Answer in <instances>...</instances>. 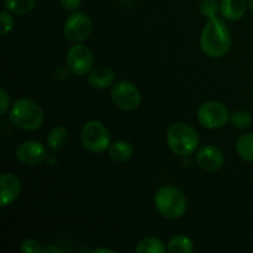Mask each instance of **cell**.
<instances>
[{"mask_svg": "<svg viewBox=\"0 0 253 253\" xmlns=\"http://www.w3.org/2000/svg\"><path fill=\"white\" fill-rule=\"evenodd\" d=\"M12 12H10L9 10L5 9L4 11H1L0 14V24H1V35L2 36H6L9 35L10 32L12 31L14 29V25H15V20L12 17Z\"/></svg>", "mask_w": 253, "mask_h": 253, "instance_id": "obj_23", "label": "cell"}, {"mask_svg": "<svg viewBox=\"0 0 253 253\" xmlns=\"http://www.w3.org/2000/svg\"><path fill=\"white\" fill-rule=\"evenodd\" d=\"M21 193V180L12 173H2L0 177V197L1 207L12 204Z\"/></svg>", "mask_w": 253, "mask_h": 253, "instance_id": "obj_12", "label": "cell"}, {"mask_svg": "<svg viewBox=\"0 0 253 253\" xmlns=\"http://www.w3.org/2000/svg\"><path fill=\"white\" fill-rule=\"evenodd\" d=\"M198 121L200 125L209 130H217L224 127L230 120V113L226 106L216 100L205 101L198 109Z\"/></svg>", "mask_w": 253, "mask_h": 253, "instance_id": "obj_6", "label": "cell"}, {"mask_svg": "<svg viewBox=\"0 0 253 253\" xmlns=\"http://www.w3.org/2000/svg\"><path fill=\"white\" fill-rule=\"evenodd\" d=\"M236 151L242 160L253 163V132L242 135L237 140Z\"/></svg>", "mask_w": 253, "mask_h": 253, "instance_id": "obj_18", "label": "cell"}, {"mask_svg": "<svg viewBox=\"0 0 253 253\" xmlns=\"http://www.w3.org/2000/svg\"><path fill=\"white\" fill-rule=\"evenodd\" d=\"M155 208L163 217L168 220L180 219L188 208L184 193L173 185H163L156 192L153 198Z\"/></svg>", "mask_w": 253, "mask_h": 253, "instance_id": "obj_3", "label": "cell"}, {"mask_svg": "<svg viewBox=\"0 0 253 253\" xmlns=\"http://www.w3.org/2000/svg\"><path fill=\"white\" fill-rule=\"evenodd\" d=\"M66 66L69 72L76 77L86 76L91 72L94 66V54L89 46L82 43H74L67 52Z\"/></svg>", "mask_w": 253, "mask_h": 253, "instance_id": "obj_7", "label": "cell"}, {"mask_svg": "<svg viewBox=\"0 0 253 253\" xmlns=\"http://www.w3.org/2000/svg\"><path fill=\"white\" fill-rule=\"evenodd\" d=\"M93 30L90 16L84 11H73L64 22V36L72 43H82L89 39Z\"/></svg>", "mask_w": 253, "mask_h": 253, "instance_id": "obj_8", "label": "cell"}, {"mask_svg": "<svg viewBox=\"0 0 253 253\" xmlns=\"http://www.w3.org/2000/svg\"><path fill=\"white\" fill-rule=\"evenodd\" d=\"M41 252L42 253H47V252L58 253L59 249H57V247H54V246H44V247H42V249H41Z\"/></svg>", "mask_w": 253, "mask_h": 253, "instance_id": "obj_28", "label": "cell"}, {"mask_svg": "<svg viewBox=\"0 0 253 253\" xmlns=\"http://www.w3.org/2000/svg\"><path fill=\"white\" fill-rule=\"evenodd\" d=\"M249 7H250V10H251L252 14H253V0H249Z\"/></svg>", "mask_w": 253, "mask_h": 253, "instance_id": "obj_31", "label": "cell"}, {"mask_svg": "<svg viewBox=\"0 0 253 253\" xmlns=\"http://www.w3.org/2000/svg\"><path fill=\"white\" fill-rule=\"evenodd\" d=\"M199 9L203 16L207 19H212V17H216L220 12V4L217 0H202Z\"/></svg>", "mask_w": 253, "mask_h": 253, "instance_id": "obj_22", "label": "cell"}, {"mask_svg": "<svg viewBox=\"0 0 253 253\" xmlns=\"http://www.w3.org/2000/svg\"><path fill=\"white\" fill-rule=\"evenodd\" d=\"M167 251L170 253H192L194 251V242L185 235H175L168 242Z\"/></svg>", "mask_w": 253, "mask_h": 253, "instance_id": "obj_17", "label": "cell"}, {"mask_svg": "<svg viewBox=\"0 0 253 253\" xmlns=\"http://www.w3.org/2000/svg\"><path fill=\"white\" fill-rule=\"evenodd\" d=\"M69 140V133L68 130L63 126H56V127L52 128L49 131V133L47 135V146H48L49 150L54 151V152H58L62 151L67 146Z\"/></svg>", "mask_w": 253, "mask_h": 253, "instance_id": "obj_16", "label": "cell"}, {"mask_svg": "<svg viewBox=\"0 0 253 253\" xmlns=\"http://www.w3.org/2000/svg\"><path fill=\"white\" fill-rule=\"evenodd\" d=\"M9 119L16 127L25 131L39 130L44 121L41 106L30 98H20L9 110Z\"/></svg>", "mask_w": 253, "mask_h": 253, "instance_id": "obj_2", "label": "cell"}, {"mask_svg": "<svg viewBox=\"0 0 253 253\" xmlns=\"http://www.w3.org/2000/svg\"><path fill=\"white\" fill-rule=\"evenodd\" d=\"M252 95H253V89H252Z\"/></svg>", "mask_w": 253, "mask_h": 253, "instance_id": "obj_32", "label": "cell"}, {"mask_svg": "<svg viewBox=\"0 0 253 253\" xmlns=\"http://www.w3.org/2000/svg\"><path fill=\"white\" fill-rule=\"evenodd\" d=\"M167 143L173 153L187 157L198 151L199 135L188 124L174 123L167 131Z\"/></svg>", "mask_w": 253, "mask_h": 253, "instance_id": "obj_4", "label": "cell"}, {"mask_svg": "<svg viewBox=\"0 0 253 253\" xmlns=\"http://www.w3.org/2000/svg\"><path fill=\"white\" fill-rule=\"evenodd\" d=\"M198 166L208 172H216L225 165V156L219 147L214 145H205L198 148L195 155Z\"/></svg>", "mask_w": 253, "mask_h": 253, "instance_id": "obj_11", "label": "cell"}, {"mask_svg": "<svg viewBox=\"0 0 253 253\" xmlns=\"http://www.w3.org/2000/svg\"><path fill=\"white\" fill-rule=\"evenodd\" d=\"M35 0H5V9L16 15L30 14L35 9Z\"/></svg>", "mask_w": 253, "mask_h": 253, "instance_id": "obj_20", "label": "cell"}, {"mask_svg": "<svg viewBox=\"0 0 253 253\" xmlns=\"http://www.w3.org/2000/svg\"><path fill=\"white\" fill-rule=\"evenodd\" d=\"M230 121L232 126L239 130H245L252 125L253 118L251 114L246 110H236L230 115Z\"/></svg>", "mask_w": 253, "mask_h": 253, "instance_id": "obj_21", "label": "cell"}, {"mask_svg": "<svg viewBox=\"0 0 253 253\" xmlns=\"http://www.w3.org/2000/svg\"><path fill=\"white\" fill-rule=\"evenodd\" d=\"M133 156V147L128 141L119 140L115 141L109 147V157L119 163L127 162Z\"/></svg>", "mask_w": 253, "mask_h": 253, "instance_id": "obj_15", "label": "cell"}, {"mask_svg": "<svg viewBox=\"0 0 253 253\" xmlns=\"http://www.w3.org/2000/svg\"><path fill=\"white\" fill-rule=\"evenodd\" d=\"M41 245L35 239H26L22 241L20 251L22 253H40L41 252Z\"/></svg>", "mask_w": 253, "mask_h": 253, "instance_id": "obj_24", "label": "cell"}, {"mask_svg": "<svg viewBox=\"0 0 253 253\" xmlns=\"http://www.w3.org/2000/svg\"><path fill=\"white\" fill-rule=\"evenodd\" d=\"M44 162L46 163H48V165H51V166H53V165H56V162H57V157L54 155H47V157H46V160H44Z\"/></svg>", "mask_w": 253, "mask_h": 253, "instance_id": "obj_29", "label": "cell"}, {"mask_svg": "<svg viewBox=\"0 0 253 253\" xmlns=\"http://www.w3.org/2000/svg\"><path fill=\"white\" fill-rule=\"evenodd\" d=\"M111 99L119 109L131 111L141 105L142 95L135 84L128 81H121L111 89Z\"/></svg>", "mask_w": 253, "mask_h": 253, "instance_id": "obj_9", "label": "cell"}, {"mask_svg": "<svg viewBox=\"0 0 253 253\" xmlns=\"http://www.w3.org/2000/svg\"><path fill=\"white\" fill-rule=\"evenodd\" d=\"M68 72L69 69L67 66L66 68H64V67H58L53 73L54 79H56V81H63V79H66L67 77H68Z\"/></svg>", "mask_w": 253, "mask_h": 253, "instance_id": "obj_27", "label": "cell"}, {"mask_svg": "<svg viewBox=\"0 0 253 253\" xmlns=\"http://www.w3.org/2000/svg\"><path fill=\"white\" fill-rule=\"evenodd\" d=\"M47 155L48 152L43 143L36 140L25 141L16 148V152H15L17 161L21 162L22 165L30 166V167L44 162Z\"/></svg>", "mask_w": 253, "mask_h": 253, "instance_id": "obj_10", "label": "cell"}, {"mask_svg": "<svg viewBox=\"0 0 253 253\" xmlns=\"http://www.w3.org/2000/svg\"><path fill=\"white\" fill-rule=\"evenodd\" d=\"M135 251L137 253H165L167 247L157 237H146L138 242Z\"/></svg>", "mask_w": 253, "mask_h": 253, "instance_id": "obj_19", "label": "cell"}, {"mask_svg": "<svg viewBox=\"0 0 253 253\" xmlns=\"http://www.w3.org/2000/svg\"><path fill=\"white\" fill-rule=\"evenodd\" d=\"M82 143L93 153H100L109 150L111 145L110 133L101 121L90 120L84 124L82 128Z\"/></svg>", "mask_w": 253, "mask_h": 253, "instance_id": "obj_5", "label": "cell"}, {"mask_svg": "<svg viewBox=\"0 0 253 253\" xmlns=\"http://www.w3.org/2000/svg\"><path fill=\"white\" fill-rule=\"evenodd\" d=\"M94 253H114L115 251H114V250H111V249H96V250H94L93 251Z\"/></svg>", "mask_w": 253, "mask_h": 253, "instance_id": "obj_30", "label": "cell"}, {"mask_svg": "<svg viewBox=\"0 0 253 253\" xmlns=\"http://www.w3.org/2000/svg\"><path fill=\"white\" fill-rule=\"evenodd\" d=\"M231 42V32L224 20L217 16L208 19L200 35V47L207 56L221 58L230 51Z\"/></svg>", "mask_w": 253, "mask_h": 253, "instance_id": "obj_1", "label": "cell"}, {"mask_svg": "<svg viewBox=\"0 0 253 253\" xmlns=\"http://www.w3.org/2000/svg\"><path fill=\"white\" fill-rule=\"evenodd\" d=\"M115 82V73L108 67H96L88 76V83L94 89H106Z\"/></svg>", "mask_w": 253, "mask_h": 253, "instance_id": "obj_14", "label": "cell"}, {"mask_svg": "<svg viewBox=\"0 0 253 253\" xmlns=\"http://www.w3.org/2000/svg\"><path fill=\"white\" fill-rule=\"evenodd\" d=\"M61 5L67 11H77L82 4V0H59Z\"/></svg>", "mask_w": 253, "mask_h": 253, "instance_id": "obj_26", "label": "cell"}, {"mask_svg": "<svg viewBox=\"0 0 253 253\" xmlns=\"http://www.w3.org/2000/svg\"><path fill=\"white\" fill-rule=\"evenodd\" d=\"M10 95L4 86L0 88V114L5 115L10 110Z\"/></svg>", "mask_w": 253, "mask_h": 253, "instance_id": "obj_25", "label": "cell"}, {"mask_svg": "<svg viewBox=\"0 0 253 253\" xmlns=\"http://www.w3.org/2000/svg\"><path fill=\"white\" fill-rule=\"evenodd\" d=\"M249 1L247 0H221L220 14L227 21H239L246 12Z\"/></svg>", "mask_w": 253, "mask_h": 253, "instance_id": "obj_13", "label": "cell"}]
</instances>
